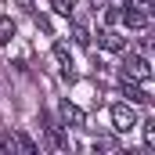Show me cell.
<instances>
[{"label":"cell","mask_w":155,"mask_h":155,"mask_svg":"<svg viewBox=\"0 0 155 155\" xmlns=\"http://www.w3.org/2000/svg\"><path fill=\"white\" fill-rule=\"evenodd\" d=\"M123 76H126V79H137V83H148V79H152L148 58H144V54H126V61H123Z\"/></svg>","instance_id":"1"},{"label":"cell","mask_w":155,"mask_h":155,"mask_svg":"<svg viewBox=\"0 0 155 155\" xmlns=\"http://www.w3.org/2000/svg\"><path fill=\"white\" fill-rule=\"evenodd\" d=\"M119 22H123L126 29H148V22H152V11H144V7H134V4H123V7H119Z\"/></svg>","instance_id":"2"},{"label":"cell","mask_w":155,"mask_h":155,"mask_svg":"<svg viewBox=\"0 0 155 155\" xmlns=\"http://www.w3.org/2000/svg\"><path fill=\"white\" fill-rule=\"evenodd\" d=\"M112 126H116V134H130L137 126V112L130 105H112Z\"/></svg>","instance_id":"3"},{"label":"cell","mask_w":155,"mask_h":155,"mask_svg":"<svg viewBox=\"0 0 155 155\" xmlns=\"http://www.w3.org/2000/svg\"><path fill=\"white\" fill-rule=\"evenodd\" d=\"M58 112H61V123H65V126H72V130H83V126H87L83 108L72 105V101H61V108H58Z\"/></svg>","instance_id":"4"},{"label":"cell","mask_w":155,"mask_h":155,"mask_svg":"<svg viewBox=\"0 0 155 155\" xmlns=\"http://www.w3.org/2000/svg\"><path fill=\"white\" fill-rule=\"evenodd\" d=\"M119 90H123V97H126V101H134V105H148V101H152V97H148V90H144V87H137V79H126V76H123Z\"/></svg>","instance_id":"5"},{"label":"cell","mask_w":155,"mask_h":155,"mask_svg":"<svg viewBox=\"0 0 155 155\" xmlns=\"http://www.w3.org/2000/svg\"><path fill=\"white\" fill-rule=\"evenodd\" d=\"M97 43H101L105 51H112V54H123V51H126V40L119 36L116 29H101V33H97Z\"/></svg>","instance_id":"6"},{"label":"cell","mask_w":155,"mask_h":155,"mask_svg":"<svg viewBox=\"0 0 155 155\" xmlns=\"http://www.w3.org/2000/svg\"><path fill=\"white\" fill-rule=\"evenodd\" d=\"M11 137H15V152H22V155H36V152H40V148H36V141H33L25 130H15Z\"/></svg>","instance_id":"7"},{"label":"cell","mask_w":155,"mask_h":155,"mask_svg":"<svg viewBox=\"0 0 155 155\" xmlns=\"http://www.w3.org/2000/svg\"><path fill=\"white\" fill-rule=\"evenodd\" d=\"M47 144L54 148V152H69V141H65V134H61V126H47Z\"/></svg>","instance_id":"8"},{"label":"cell","mask_w":155,"mask_h":155,"mask_svg":"<svg viewBox=\"0 0 155 155\" xmlns=\"http://www.w3.org/2000/svg\"><path fill=\"white\" fill-rule=\"evenodd\" d=\"M54 58H58V65H61V72H65L69 79H72V58H69V47H65L61 40L54 43Z\"/></svg>","instance_id":"9"},{"label":"cell","mask_w":155,"mask_h":155,"mask_svg":"<svg viewBox=\"0 0 155 155\" xmlns=\"http://www.w3.org/2000/svg\"><path fill=\"white\" fill-rule=\"evenodd\" d=\"M11 36H15V22H11L7 15H0V47L11 43Z\"/></svg>","instance_id":"10"},{"label":"cell","mask_w":155,"mask_h":155,"mask_svg":"<svg viewBox=\"0 0 155 155\" xmlns=\"http://www.w3.org/2000/svg\"><path fill=\"white\" fill-rule=\"evenodd\" d=\"M94 152H119V141H112V137H101V141H94Z\"/></svg>","instance_id":"11"},{"label":"cell","mask_w":155,"mask_h":155,"mask_svg":"<svg viewBox=\"0 0 155 155\" xmlns=\"http://www.w3.org/2000/svg\"><path fill=\"white\" fill-rule=\"evenodd\" d=\"M51 7H54L58 15H65V18H72V0H51Z\"/></svg>","instance_id":"12"},{"label":"cell","mask_w":155,"mask_h":155,"mask_svg":"<svg viewBox=\"0 0 155 155\" xmlns=\"http://www.w3.org/2000/svg\"><path fill=\"white\" fill-rule=\"evenodd\" d=\"M144 148H155V119L144 123Z\"/></svg>","instance_id":"13"},{"label":"cell","mask_w":155,"mask_h":155,"mask_svg":"<svg viewBox=\"0 0 155 155\" xmlns=\"http://www.w3.org/2000/svg\"><path fill=\"white\" fill-rule=\"evenodd\" d=\"M76 40H79V43H83V47L90 43V33H87V25H76Z\"/></svg>","instance_id":"14"},{"label":"cell","mask_w":155,"mask_h":155,"mask_svg":"<svg viewBox=\"0 0 155 155\" xmlns=\"http://www.w3.org/2000/svg\"><path fill=\"white\" fill-rule=\"evenodd\" d=\"M90 7H94V11H105V7H112V4H108V0H90Z\"/></svg>","instance_id":"15"}]
</instances>
